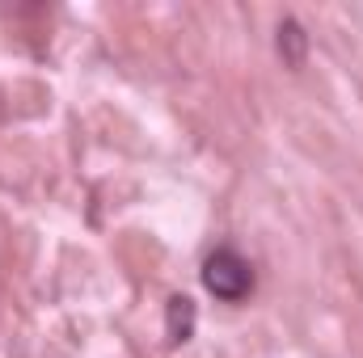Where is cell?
<instances>
[{"label": "cell", "mask_w": 363, "mask_h": 358, "mask_svg": "<svg viewBox=\"0 0 363 358\" xmlns=\"http://www.w3.org/2000/svg\"><path fill=\"white\" fill-rule=\"evenodd\" d=\"M279 51L287 55V64H300L304 59V30L296 21H283L279 25Z\"/></svg>", "instance_id": "3"}, {"label": "cell", "mask_w": 363, "mask_h": 358, "mask_svg": "<svg viewBox=\"0 0 363 358\" xmlns=\"http://www.w3.org/2000/svg\"><path fill=\"white\" fill-rule=\"evenodd\" d=\"M194 321H199L194 299H190V295H174V299H169V312H165V333H169L174 346H182V342L194 337Z\"/></svg>", "instance_id": "2"}, {"label": "cell", "mask_w": 363, "mask_h": 358, "mask_svg": "<svg viewBox=\"0 0 363 358\" xmlns=\"http://www.w3.org/2000/svg\"><path fill=\"white\" fill-rule=\"evenodd\" d=\"M203 287L216 299H224V304H241L254 291V270H250V262L237 249H216L203 262Z\"/></svg>", "instance_id": "1"}]
</instances>
